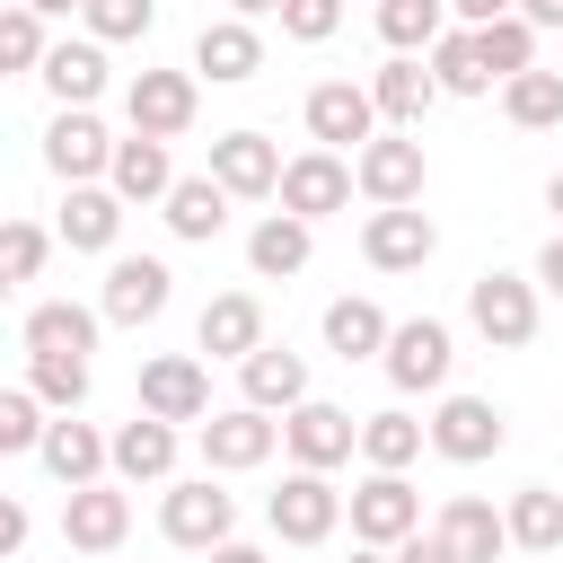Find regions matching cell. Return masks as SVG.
<instances>
[{
	"mask_svg": "<svg viewBox=\"0 0 563 563\" xmlns=\"http://www.w3.org/2000/svg\"><path fill=\"white\" fill-rule=\"evenodd\" d=\"M466 325H475L493 352H528V343H537V273L484 264V273L466 282Z\"/></svg>",
	"mask_w": 563,
	"mask_h": 563,
	"instance_id": "obj_1",
	"label": "cell"
},
{
	"mask_svg": "<svg viewBox=\"0 0 563 563\" xmlns=\"http://www.w3.org/2000/svg\"><path fill=\"white\" fill-rule=\"evenodd\" d=\"M158 537H167V545H185V554L229 545V537H238V493H220V475H211V466H202V475H185V484H167V493H158Z\"/></svg>",
	"mask_w": 563,
	"mask_h": 563,
	"instance_id": "obj_2",
	"label": "cell"
},
{
	"mask_svg": "<svg viewBox=\"0 0 563 563\" xmlns=\"http://www.w3.org/2000/svg\"><path fill=\"white\" fill-rule=\"evenodd\" d=\"M343 510H352V493H334L325 466H290V475L264 493V528H273L282 545H325V537L343 528Z\"/></svg>",
	"mask_w": 563,
	"mask_h": 563,
	"instance_id": "obj_3",
	"label": "cell"
},
{
	"mask_svg": "<svg viewBox=\"0 0 563 563\" xmlns=\"http://www.w3.org/2000/svg\"><path fill=\"white\" fill-rule=\"evenodd\" d=\"M378 369H387V387H396V396H440V387H449V369H457V334H449L440 317H396V334H387Z\"/></svg>",
	"mask_w": 563,
	"mask_h": 563,
	"instance_id": "obj_4",
	"label": "cell"
},
{
	"mask_svg": "<svg viewBox=\"0 0 563 563\" xmlns=\"http://www.w3.org/2000/svg\"><path fill=\"white\" fill-rule=\"evenodd\" d=\"M194 106H202V70H132V88H123V123L150 141H185Z\"/></svg>",
	"mask_w": 563,
	"mask_h": 563,
	"instance_id": "obj_5",
	"label": "cell"
},
{
	"mask_svg": "<svg viewBox=\"0 0 563 563\" xmlns=\"http://www.w3.org/2000/svg\"><path fill=\"white\" fill-rule=\"evenodd\" d=\"M299 114H308V141H317V150H361V141H378V123H387L378 97H369V79H317Z\"/></svg>",
	"mask_w": 563,
	"mask_h": 563,
	"instance_id": "obj_6",
	"label": "cell"
},
{
	"mask_svg": "<svg viewBox=\"0 0 563 563\" xmlns=\"http://www.w3.org/2000/svg\"><path fill=\"white\" fill-rule=\"evenodd\" d=\"M282 449H290V466H352L361 457V413H343V405H325V396H308V405H290L282 413Z\"/></svg>",
	"mask_w": 563,
	"mask_h": 563,
	"instance_id": "obj_7",
	"label": "cell"
},
{
	"mask_svg": "<svg viewBox=\"0 0 563 563\" xmlns=\"http://www.w3.org/2000/svg\"><path fill=\"white\" fill-rule=\"evenodd\" d=\"M413 528H422V493H413V484H405L396 466H369V475L352 484V537H361V545H387V554H396V545H405Z\"/></svg>",
	"mask_w": 563,
	"mask_h": 563,
	"instance_id": "obj_8",
	"label": "cell"
},
{
	"mask_svg": "<svg viewBox=\"0 0 563 563\" xmlns=\"http://www.w3.org/2000/svg\"><path fill=\"white\" fill-rule=\"evenodd\" d=\"M352 194H361V167L343 158V150H299L290 167H282V211H299V220H325V211H352Z\"/></svg>",
	"mask_w": 563,
	"mask_h": 563,
	"instance_id": "obj_9",
	"label": "cell"
},
{
	"mask_svg": "<svg viewBox=\"0 0 563 563\" xmlns=\"http://www.w3.org/2000/svg\"><path fill=\"white\" fill-rule=\"evenodd\" d=\"M167 299H176L167 255H106V290H97L106 325H150V317H167Z\"/></svg>",
	"mask_w": 563,
	"mask_h": 563,
	"instance_id": "obj_10",
	"label": "cell"
},
{
	"mask_svg": "<svg viewBox=\"0 0 563 563\" xmlns=\"http://www.w3.org/2000/svg\"><path fill=\"white\" fill-rule=\"evenodd\" d=\"M501 440H510V413H501L493 396H440L431 449H440L449 466H484V457H501Z\"/></svg>",
	"mask_w": 563,
	"mask_h": 563,
	"instance_id": "obj_11",
	"label": "cell"
},
{
	"mask_svg": "<svg viewBox=\"0 0 563 563\" xmlns=\"http://www.w3.org/2000/svg\"><path fill=\"white\" fill-rule=\"evenodd\" d=\"M132 537V493H123V475L106 484H79V493H62V545L70 554H114Z\"/></svg>",
	"mask_w": 563,
	"mask_h": 563,
	"instance_id": "obj_12",
	"label": "cell"
},
{
	"mask_svg": "<svg viewBox=\"0 0 563 563\" xmlns=\"http://www.w3.org/2000/svg\"><path fill=\"white\" fill-rule=\"evenodd\" d=\"M44 167H53L62 185H97V176L114 167V132H106L88 106H53V123H44Z\"/></svg>",
	"mask_w": 563,
	"mask_h": 563,
	"instance_id": "obj_13",
	"label": "cell"
},
{
	"mask_svg": "<svg viewBox=\"0 0 563 563\" xmlns=\"http://www.w3.org/2000/svg\"><path fill=\"white\" fill-rule=\"evenodd\" d=\"M352 167H361L369 211H378V202H422V185H431V158H422L413 132H378V141H361Z\"/></svg>",
	"mask_w": 563,
	"mask_h": 563,
	"instance_id": "obj_14",
	"label": "cell"
},
{
	"mask_svg": "<svg viewBox=\"0 0 563 563\" xmlns=\"http://www.w3.org/2000/svg\"><path fill=\"white\" fill-rule=\"evenodd\" d=\"M361 255H369L378 273H422V264L440 255V229H431V211H413V202H378V211L361 220Z\"/></svg>",
	"mask_w": 563,
	"mask_h": 563,
	"instance_id": "obj_15",
	"label": "cell"
},
{
	"mask_svg": "<svg viewBox=\"0 0 563 563\" xmlns=\"http://www.w3.org/2000/svg\"><path fill=\"white\" fill-rule=\"evenodd\" d=\"M141 413H158V422H211V369L194 352H150L141 361Z\"/></svg>",
	"mask_w": 563,
	"mask_h": 563,
	"instance_id": "obj_16",
	"label": "cell"
},
{
	"mask_svg": "<svg viewBox=\"0 0 563 563\" xmlns=\"http://www.w3.org/2000/svg\"><path fill=\"white\" fill-rule=\"evenodd\" d=\"M273 449H282V413H264V405H229V413L202 422V466L211 475H246Z\"/></svg>",
	"mask_w": 563,
	"mask_h": 563,
	"instance_id": "obj_17",
	"label": "cell"
},
{
	"mask_svg": "<svg viewBox=\"0 0 563 563\" xmlns=\"http://www.w3.org/2000/svg\"><path fill=\"white\" fill-rule=\"evenodd\" d=\"M44 475L62 484V493H79V484H97V475H114V431H97V422H79V413H53V431H44Z\"/></svg>",
	"mask_w": 563,
	"mask_h": 563,
	"instance_id": "obj_18",
	"label": "cell"
},
{
	"mask_svg": "<svg viewBox=\"0 0 563 563\" xmlns=\"http://www.w3.org/2000/svg\"><path fill=\"white\" fill-rule=\"evenodd\" d=\"M369 97H378L387 132H422V114H431L449 88H440V70H422V53H387V62L369 70Z\"/></svg>",
	"mask_w": 563,
	"mask_h": 563,
	"instance_id": "obj_19",
	"label": "cell"
},
{
	"mask_svg": "<svg viewBox=\"0 0 563 563\" xmlns=\"http://www.w3.org/2000/svg\"><path fill=\"white\" fill-rule=\"evenodd\" d=\"M123 194L114 185H70L62 194V220H53V238L70 246V255H114V238H123Z\"/></svg>",
	"mask_w": 563,
	"mask_h": 563,
	"instance_id": "obj_20",
	"label": "cell"
},
{
	"mask_svg": "<svg viewBox=\"0 0 563 563\" xmlns=\"http://www.w3.org/2000/svg\"><path fill=\"white\" fill-rule=\"evenodd\" d=\"M194 70H202L211 88H246V79L264 70V35H255V18H211V26L194 35Z\"/></svg>",
	"mask_w": 563,
	"mask_h": 563,
	"instance_id": "obj_21",
	"label": "cell"
},
{
	"mask_svg": "<svg viewBox=\"0 0 563 563\" xmlns=\"http://www.w3.org/2000/svg\"><path fill=\"white\" fill-rule=\"evenodd\" d=\"M282 167H290V158H282L264 132H220V141H211V176H220L238 202H264V194H282Z\"/></svg>",
	"mask_w": 563,
	"mask_h": 563,
	"instance_id": "obj_22",
	"label": "cell"
},
{
	"mask_svg": "<svg viewBox=\"0 0 563 563\" xmlns=\"http://www.w3.org/2000/svg\"><path fill=\"white\" fill-rule=\"evenodd\" d=\"M308 255H317V220H299V211H264L246 229V273L255 282H290V273H308Z\"/></svg>",
	"mask_w": 563,
	"mask_h": 563,
	"instance_id": "obj_23",
	"label": "cell"
},
{
	"mask_svg": "<svg viewBox=\"0 0 563 563\" xmlns=\"http://www.w3.org/2000/svg\"><path fill=\"white\" fill-rule=\"evenodd\" d=\"M431 528L457 545V563H501V554H510V510H493L484 493H449Z\"/></svg>",
	"mask_w": 563,
	"mask_h": 563,
	"instance_id": "obj_24",
	"label": "cell"
},
{
	"mask_svg": "<svg viewBox=\"0 0 563 563\" xmlns=\"http://www.w3.org/2000/svg\"><path fill=\"white\" fill-rule=\"evenodd\" d=\"M194 343H202L211 361H246L255 343H273V334H264V299H255V290H220V299L194 317Z\"/></svg>",
	"mask_w": 563,
	"mask_h": 563,
	"instance_id": "obj_25",
	"label": "cell"
},
{
	"mask_svg": "<svg viewBox=\"0 0 563 563\" xmlns=\"http://www.w3.org/2000/svg\"><path fill=\"white\" fill-rule=\"evenodd\" d=\"M238 387H246V405L290 413V405H308V361H299L290 343H255V352L238 361Z\"/></svg>",
	"mask_w": 563,
	"mask_h": 563,
	"instance_id": "obj_26",
	"label": "cell"
},
{
	"mask_svg": "<svg viewBox=\"0 0 563 563\" xmlns=\"http://www.w3.org/2000/svg\"><path fill=\"white\" fill-rule=\"evenodd\" d=\"M35 79L53 88V106H97V97H106V44H97V35H62Z\"/></svg>",
	"mask_w": 563,
	"mask_h": 563,
	"instance_id": "obj_27",
	"label": "cell"
},
{
	"mask_svg": "<svg viewBox=\"0 0 563 563\" xmlns=\"http://www.w3.org/2000/svg\"><path fill=\"white\" fill-rule=\"evenodd\" d=\"M106 185H114L123 202H167V194H176V158H167V141H150V132H123V141H114V167H106Z\"/></svg>",
	"mask_w": 563,
	"mask_h": 563,
	"instance_id": "obj_28",
	"label": "cell"
},
{
	"mask_svg": "<svg viewBox=\"0 0 563 563\" xmlns=\"http://www.w3.org/2000/svg\"><path fill=\"white\" fill-rule=\"evenodd\" d=\"M229 202H238V194H229V185L202 167V176H176V194H167L158 211H167V229H176L185 246H211V238L229 229Z\"/></svg>",
	"mask_w": 563,
	"mask_h": 563,
	"instance_id": "obj_29",
	"label": "cell"
},
{
	"mask_svg": "<svg viewBox=\"0 0 563 563\" xmlns=\"http://www.w3.org/2000/svg\"><path fill=\"white\" fill-rule=\"evenodd\" d=\"M114 475L123 484H167L176 475V422H158V413L114 422Z\"/></svg>",
	"mask_w": 563,
	"mask_h": 563,
	"instance_id": "obj_30",
	"label": "cell"
},
{
	"mask_svg": "<svg viewBox=\"0 0 563 563\" xmlns=\"http://www.w3.org/2000/svg\"><path fill=\"white\" fill-rule=\"evenodd\" d=\"M97 325H106V308H79V299H35L18 334H26V352H79V361H88V352H97Z\"/></svg>",
	"mask_w": 563,
	"mask_h": 563,
	"instance_id": "obj_31",
	"label": "cell"
},
{
	"mask_svg": "<svg viewBox=\"0 0 563 563\" xmlns=\"http://www.w3.org/2000/svg\"><path fill=\"white\" fill-rule=\"evenodd\" d=\"M387 308L378 299H361V290H343V299H325V352L334 361H378L387 352Z\"/></svg>",
	"mask_w": 563,
	"mask_h": 563,
	"instance_id": "obj_32",
	"label": "cell"
},
{
	"mask_svg": "<svg viewBox=\"0 0 563 563\" xmlns=\"http://www.w3.org/2000/svg\"><path fill=\"white\" fill-rule=\"evenodd\" d=\"M422 449H431V422H413L405 405H387V413H361V457H369V466H396V475H405Z\"/></svg>",
	"mask_w": 563,
	"mask_h": 563,
	"instance_id": "obj_33",
	"label": "cell"
},
{
	"mask_svg": "<svg viewBox=\"0 0 563 563\" xmlns=\"http://www.w3.org/2000/svg\"><path fill=\"white\" fill-rule=\"evenodd\" d=\"M510 545L519 554H563V493L554 484H519L510 493Z\"/></svg>",
	"mask_w": 563,
	"mask_h": 563,
	"instance_id": "obj_34",
	"label": "cell"
},
{
	"mask_svg": "<svg viewBox=\"0 0 563 563\" xmlns=\"http://www.w3.org/2000/svg\"><path fill=\"white\" fill-rule=\"evenodd\" d=\"M501 114H510L519 132H554V123H563V70H519V79H501Z\"/></svg>",
	"mask_w": 563,
	"mask_h": 563,
	"instance_id": "obj_35",
	"label": "cell"
},
{
	"mask_svg": "<svg viewBox=\"0 0 563 563\" xmlns=\"http://www.w3.org/2000/svg\"><path fill=\"white\" fill-rule=\"evenodd\" d=\"M378 35L387 53H431L449 35V0H378Z\"/></svg>",
	"mask_w": 563,
	"mask_h": 563,
	"instance_id": "obj_36",
	"label": "cell"
},
{
	"mask_svg": "<svg viewBox=\"0 0 563 563\" xmlns=\"http://www.w3.org/2000/svg\"><path fill=\"white\" fill-rule=\"evenodd\" d=\"M431 70H440V88H449V97H484V88H493V62H484L475 26H449V35L431 44Z\"/></svg>",
	"mask_w": 563,
	"mask_h": 563,
	"instance_id": "obj_37",
	"label": "cell"
},
{
	"mask_svg": "<svg viewBox=\"0 0 563 563\" xmlns=\"http://www.w3.org/2000/svg\"><path fill=\"white\" fill-rule=\"evenodd\" d=\"M26 387H35L53 413H79V405H88V361H79V352H26Z\"/></svg>",
	"mask_w": 563,
	"mask_h": 563,
	"instance_id": "obj_38",
	"label": "cell"
},
{
	"mask_svg": "<svg viewBox=\"0 0 563 563\" xmlns=\"http://www.w3.org/2000/svg\"><path fill=\"white\" fill-rule=\"evenodd\" d=\"M44 413H53V405H44L26 378H18V387H0V457H35V449H44V431H53Z\"/></svg>",
	"mask_w": 563,
	"mask_h": 563,
	"instance_id": "obj_39",
	"label": "cell"
},
{
	"mask_svg": "<svg viewBox=\"0 0 563 563\" xmlns=\"http://www.w3.org/2000/svg\"><path fill=\"white\" fill-rule=\"evenodd\" d=\"M475 44H484V62H493V79H519V70H537V26L510 9V18H493V26H475Z\"/></svg>",
	"mask_w": 563,
	"mask_h": 563,
	"instance_id": "obj_40",
	"label": "cell"
},
{
	"mask_svg": "<svg viewBox=\"0 0 563 563\" xmlns=\"http://www.w3.org/2000/svg\"><path fill=\"white\" fill-rule=\"evenodd\" d=\"M44 53H53V44H44V9L9 0V9H0V62H9V70H44Z\"/></svg>",
	"mask_w": 563,
	"mask_h": 563,
	"instance_id": "obj_41",
	"label": "cell"
},
{
	"mask_svg": "<svg viewBox=\"0 0 563 563\" xmlns=\"http://www.w3.org/2000/svg\"><path fill=\"white\" fill-rule=\"evenodd\" d=\"M79 18H88L97 44H141V35L158 26V0H88Z\"/></svg>",
	"mask_w": 563,
	"mask_h": 563,
	"instance_id": "obj_42",
	"label": "cell"
},
{
	"mask_svg": "<svg viewBox=\"0 0 563 563\" xmlns=\"http://www.w3.org/2000/svg\"><path fill=\"white\" fill-rule=\"evenodd\" d=\"M44 255H53V238H44L35 220H9V229H0V282H9V290H18V282H35V273H44Z\"/></svg>",
	"mask_w": 563,
	"mask_h": 563,
	"instance_id": "obj_43",
	"label": "cell"
},
{
	"mask_svg": "<svg viewBox=\"0 0 563 563\" xmlns=\"http://www.w3.org/2000/svg\"><path fill=\"white\" fill-rule=\"evenodd\" d=\"M343 26V0H282V35L290 44H325Z\"/></svg>",
	"mask_w": 563,
	"mask_h": 563,
	"instance_id": "obj_44",
	"label": "cell"
},
{
	"mask_svg": "<svg viewBox=\"0 0 563 563\" xmlns=\"http://www.w3.org/2000/svg\"><path fill=\"white\" fill-rule=\"evenodd\" d=\"M396 563H457V545H449L440 528H413V537L396 545Z\"/></svg>",
	"mask_w": 563,
	"mask_h": 563,
	"instance_id": "obj_45",
	"label": "cell"
},
{
	"mask_svg": "<svg viewBox=\"0 0 563 563\" xmlns=\"http://www.w3.org/2000/svg\"><path fill=\"white\" fill-rule=\"evenodd\" d=\"M26 537H35L26 501H0V554H26Z\"/></svg>",
	"mask_w": 563,
	"mask_h": 563,
	"instance_id": "obj_46",
	"label": "cell"
},
{
	"mask_svg": "<svg viewBox=\"0 0 563 563\" xmlns=\"http://www.w3.org/2000/svg\"><path fill=\"white\" fill-rule=\"evenodd\" d=\"M510 9H519V0H449L457 26H493V18H510Z\"/></svg>",
	"mask_w": 563,
	"mask_h": 563,
	"instance_id": "obj_47",
	"label": "cell"
},
{
	"mask_svg": "<svg viewBox=\"0 0 563 563\" xmlns=\"http://www.w3.org/2000/svg\"><path fill=\"white\" fill-rule=\"evenodd\" d=\"M537 290H554V299H563V229H554V238H545V255H537Z\"/></svg>",
	"mask_w": 563,
	"mask_h": 563,
	"instance_id": "obj_48",
	"label": "cell"
},
{
	"mask_svg": "<svg viewBox=\"0 0 563 563\" xmlns=\"http://www.w3.org/2000/svg\"><path fill=\"white\" fill-rule=\"evenodd\" d=\"M202 563H273V554H264V545H238V537H229V545H211Z\"/></svg>",
	"mask_w": 563,
	"mask_h": 563,
	"instance_id": "obj_49",
	"label": "cell"
},
{
	"mask_svg": "<svg viewBox=\"0 0 563 563\" xmlns=\"http://www.w3.org/2000/svg\"><path fill=\"white\" fill-rule=\"evenodd\" d=\"M519 18L528 26H563V0H519Z\"/></svg>",
	"mask_w": 563,
	"mask_h": 563,
	"instance_id": "obj_50",
	"label": "cell"
},
{
	"mask_svg": "<svg viewBox=\"0 0 563 563\" xmlns=\"http://www.w3.org/2000/svg\"><path fill=\"white\" fill-rule=\"evenodd\" d=\"M229 18H282V0H229Z\"/></svg>",
	"mask_w": 563,
	"mask_h": 563,
	"instance_id": "obj_51",
	"label": "cell"
},
{
	"mask_svg": "<svg viewBox=\"0 0 563 563\" xmlns=\"http://www.w3.org/2000/svg\"><path fill=\"white\" fill-rule=\"evenodd\" d=\"M343 563H396V554H387V545H361V537H352V554H343Z\"/></svg>",
	"mask_w": 563,
	"mask_h": 563,
	"instance_id": "obj_52",
	"label": "cell"
},
{
	"mask_svg": "<svg viewBox=\"0 0 563 563\" xmlns=\"http://www.w3.org/2000/svg\"><path fill=\"white\" fill-rule=\"evenodd\" d=\"M545 211H554V220H563V167H554V176H545Z\"/></svg>",
	"mask_w": 563,
	"mask_h": 563,
	"instance_id": "obj_53",
	"label": "cell"
},
{
	"mask_svg": "<svg viewBox=\"0 0 563 563\" xmlns=\"http://www.w3.org/2000/svg\"><path fill=\"white\" fill-rule=\"evenodd\" d=\"M26 9H44V18H70V9H88V0H26Z\"/></svg>",
	"mask_w": 563,
	"mask_h": 563,
	"instance_id": "obj_54",
	"label": "cell"
}]
</instances>
